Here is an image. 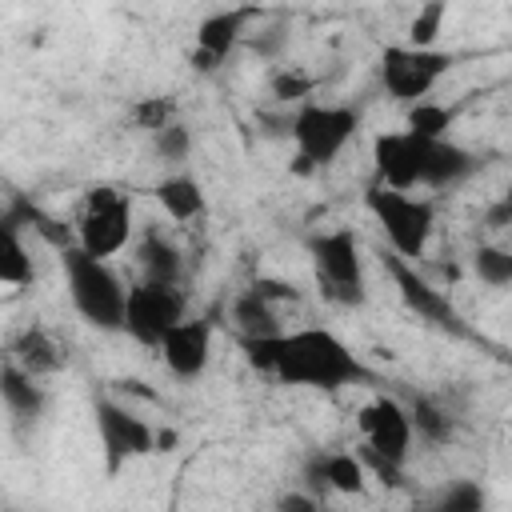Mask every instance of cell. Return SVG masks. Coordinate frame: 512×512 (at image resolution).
I'll return each instance as SVG.
<instances>
[{
	"instance_id": "5bb4252c",
	"label": "cell",
	"mask_w": 512,
	"mask_h": 512,
	"mask_svg": "<svg viewBox=\"0 0 512 512\" xmlns=\"http://www.w3.org/2000/svg\"><path fill=\"white\" fill-rule=\"evenodd\" d=\"M160 356L176 380H196L212 356V324L208 320H180L160 340Z\"/></svg>"
},
{
	"instance_id": "ac0fdd59",
	"label": "cell",
	"mask_w": 512,
	"mask_h": 512,
	"mask_svg": "<svg viewBox=\"0 0 512 512\" xmlns=\"http://www.w3.org/2000/svg\"><path fill=\"white\" fill-rule=\"evenodd\" d=\"M40 376L24 372L16 360H8L0 368V392H4V404H8V416L16 424H36V416L44 412V388L36 384Z\"/></svg>"
},
{
	"instance_id": "f1b7e54d",
	"label": "cell",
	"mask_w": 512,
	"mask_h": 512,
	"mask_svg": "<svg viewBox=\"0 0 512 512\" xmlns=\"http://www.w3.org/2000/svg\"><path fill=\"white\" fill-rule=\"evenodd\" d=\"M312 88H316V76H308V72H300V68H284V72L272 76V96H276L280 104L304 100V96H312Z\"/></svg>"
},
{
	"instance_id": "7c38bea8",
	"label": "cell",
	"mask_w": 512,
	"mask_h": 512,
	"mask_svg": "<svg viewBox=\"0 0 512 512\" xmlns=\"http://www.w3.org/2000/svg\"><path fill=\"white\" fill-rule=\"evenodd\" d=\"M372 168L376 180L400 192H412L424 184V136L404 132H380L372 140Z\"/></svg>"
},
{
	"instance_id": "f546056e",
	"label": "cell",
	"mask_w": 512,
	"mask_h": 512,
	"mask_svg": "<svg viewBox=\"0 0 512 512\" xmlns=\"http://www.w3.org/2000/svg\"><path fill=\"white\" fill-rule=\"evenodd\" d=\"M132 120H136V128H144V132H160L164 124H172V100H168V96H144V100L132 108Z\"/></svg>"
},
{
	"instance_id": "9a60e30c",
	"label": "cell",
	"mask_w": 512,
	"mask_h": 512,
	"mask_svg": "<svg viewBox=\"0 0 512 512\" xmlns=\"http://www.w3.org/2000/svg\"><path fill=\"white\" fill-rule=\"evenodd\" d=\"M304 484L312 492H364V460L352 452H312L304 460Z\"/></svg>"
},
{
	"instance_id": "3957f363",
	"label": "cell",
	"mask_w": 512,
	"mask_h": 512,
	"mask_svg": "<svg viewBox=\"0 0 512 512\" xmlns=\"http://www.w3.org/2000/svg\"><path fill=\"white\" fill-rule=\"evenodd\" d=\"M364 204L368 212L376 216V224L384 228L392 252H400L404 260H420L428 252V240H432V200H420V196H408L400 188H388V184H368L364 188Z\"/></svg>"
},
{
	"instance_id": "277c9868",
	"label": "cell",
	"mask_w": 512,
	"mask_h": 512,
	"mask_svg": "<svg viewBox=\"0 0 512 512\" xmlns=\"http://www.w3.org/2000/svg\"><path fill=\"white\" fill-rule=\"evenodd\" d=\"M312 252V268H316V284L320 296L340 304V308H360L368 300V284H364V264H360V244L348 228L336 232H320L308 240Z\"/></svg>"
},
{
	"instance_id": "5b68a950",
	"label": "cell",
	"mask_w": 512,
	"mask_h": 512,
	"mask_svg": "<svg viewBox=\"0 0 512 512\" xmlns=\"http://www.w3.org/2000/svg\"><path fill=\"white\" fill-rule=\"evenodd\" d=\"M360 112L340 104H304L292 116V140H296V172H312L332 164L344 144L356 136Z\"/></svg>"
},
{
	"instance_id": "cb8c5ba5",
	"label": "cell",
	"mask_w": 512,
	"mask_h": 512,
	"mask_svg": "<svg viewBox=\"0 0 512 512\" xmlns=\"http://www.w3.org/2000/svg\"><path fill=\"white\" fill-rule=\"evenodd\" d=\"M8 216L28 220V224H32V228H36V232H40V236L52 244V248H60V252H64V248H72V232H68L60 220H52L48 212H40L36 204H28V200H20V196H16V200L8 204Z\"/></svg>"
},
{
	"instance_id": "603a6c76",
	"label": "cell",
	"mask_w": 512,
	"mask_h": 512,
	"mask_svg": "<svg viewBox=\"0 0 512 512\" xmlns=\"http://www.w3.org/2000/svg\"><path fill=\"white\" fill-rule=\"evenodd\" d=\"M408 416H412V432L424 436L428 444H448L452 440V416L432 396H412L408 400Z\"/></svg>"
},
{
	"instance_id": "4dcf8cb0",
	"label": "cell",
	"mask_w": 512,
	"mask_h": 512,
	"mask_svg": "<svg viewBox=\"0 0 512 512\" xmlns=\"http://www.w3.org/2000/svg\"><path fill=\"white\" fill-rule=\"evenodd\" d=\"M440 508H448V512H476L480 504H484V492L472 484V480H456L452 488H444L440 492V500H436Z\"/></svg>"
},
{
	"instance_id": "83f0119b",
	"label": "cell",
	"mask_w": 512,
	"mask_h": 512,
	"mask_svg": "<svg viewBox=\"0 0 512 512\" xmlns=\"http://www.w3.org/2000/svg\"><path fill=\"white\" fill-rule=\"evenodd\" d=\"M152 140H156V156H160L164 164H180V160H188V152H192V136H188V128H180L176 120L164 124L160 132H152Z\"/></svg>"
},
{
	"instance_id": "44dd1931",
	"label": "cell",
	"mask_w": 512,
	"mask_h": 512,
	"mask_svg": "<svg viewBox=\"0 0 512 512\" xmlns=\"http://www.w3.org/2000/svg\"><path fill=\"white\" fill-rule=\"evenodd\" d=\"M156 200H160V208H164L172 220H180V224L204 216V192H200V184H196L192 176H168V180H160V184H156Z\"/></svg>"
},
{
	"instance_id": "1f68e13d",
	"label": "cell",
	"mask_w": 512,
	"mask_h": 512,
	"mask_svg": "<svg viewBox=\"0 0 512 512\" xmlns=\"http://www.w3.org/2000/svg\"><path fill=\"white\" fill-rule=\"evenodd\" d=\"M484 224H488V228H504V224H512V188H508V192L488 208Z\"/></svg>"
},
{
	"instance_id": "d4e9b609",
	"label": "cell",
	"mask_w": 512,
	"mask_h": 512,
	"mask_svg": "<svg viewBox=\"0 0 512 512\" xmlns=\"http://www.w3.org/2000/svg\"><path fill=\"white\" fill-rule=\"evenodd\" d=\"M472 268H476V276H480L488 288H508V284H512V252H508V248L480 244L476 256H472Z\"/></svg>"
},
{
	"instance_id": "7402d4cb",
	"label": "cell",
	"mask_w": 512,
	"mask_h": 512,
	"mask_svg": "<svg viewBox=\"0 0 512 512\" xmlns=\"http://www.w3.org/2000/svg\"><path fill=\"white\" fill-rule=\"evenodd\" d=\"M0 280L4 284H28L32 280V256L20 240V220L0 216Z\"/></svg>"
},
{
	"instance_id": "d6a6232c",
	"label": "cell",
	"mask_w": 512,
	"mask_h": 512,
	"mask_svg": "<svg viewBox=\"0 0 512 512\" xmlns=\"http://www.w3.org/2000/svg\"><path fill=\"white\" fill-rule=\"evenodd\" d=\"M284 40H288V32H284V28H268L264 36H256V40H252V48H256V56H276Z\"/></svg>"
},
{
	"instance_id": "7a4b0ae2",
	"label": "cell",
	"mask_w": 512,
	"mask_h": 512,
	"mask_svg": "<svg viewBox=\"0 0 512 512\" xmlns=\"http://www.w3.org/2000/svg\"><path fill=\"white\" fill-rule=\"evenodd\" d=\"M64 260V280H68V296L72 308L100 332H116L124 328V308H128V288L124 280L108 268V260L84 252L80 244L60 252Z\"/></svg>"
},
{
	"instance_id": "4316f807",
	"label": "cell",
	"mask_w": 512,
	"mask_h": 512,
	"mask_svg": "<svg viewBox=\"0 0 512 512\" xmlns=\"http://www.w3.org/2000/svg\"><path fill=\"white\" fill-rule=\"evenodd\" d=\"M440 28H444V0H428V4L412 16V24H408V40H412L416 48H432L436 36H440Z\"/></svg>"
},
{
	"instance_id": "e575fe53",
	"label": "cell",
	"mask_w": 512,
	"mask_h": 512,
	"mask_svg": "<svg viewBox=\"0 0 512 512\" xmlns=\"http://www.w3.org/2000/svg\"><path fill=\"white\" fill-rule=\"evenodd\" d=\"M176 444V432L172 428H164V432H156V452H168Z\"/></svg>"
},
{
	"instance_id": "8992f818",
	"label": "cell",
	"mask_w": 512,
	"mask_h": 512,
	"mask_svg": "<svg viewBox=\"0 0 512 512\" xmlns=\"http://www.w3.org/2000/svg\"><path fill=\"white\" fill-rule=\"evenodd\" d=\"M452 68V52L440 48H416V44H388L380 52V84L392 100L416 104L424 100L436 80Z\"/></svg>"
},
{
	"instance_id": "d6986e66",
	"label": "cell",
	"mask_w": 512,
	"mask_h": 512,
	"mask_svg": "<svg viewBox=\"0 0 512 512\" xmlns=\"http://www.w3.org/2000/svg\"><path fill=\"white\" fill-rule=\"evenodd\" d=\"M232 324H236V336H280L284 332L276 300H268L260 288H244L232 300Z\"/></svg>"
},
{
	"instance_id": "836d02e7",
	"label": "cell",
	"mask_w": 512,
	"mask_h": 512,
	"mask_svg": "<svg viewBox=\"0 0 512 512\" xmlns=\"http://www.w3.org/2000/svg\"><path fill=\"white\" fill-rule=\"evenodd\" d=\"M276 504H280V508H296V512H312L320 500H316V492H312V496H304V492H284Z\"/></svg>"
},
{
	"instance_id": "2e32d148",
	"label": "cell",
	"mask_w": 512,
	"mask_h": 512,
	"mask_svg": "<svg viewBox=\"0 0 512 512\" xmlns=\"http://www.w3.org/2000/svg\"><path fill=\"white\" fill-rule=\"evenodd\" d=\"M472 172H476V156L468 148L452 144L448 136L424 140V188H452Z\"/></svg>"
},
{
	"instance_id": "30bf717a",
	"label": "cell",
	"mask_w": 512,
	"mask_h": 512,
	"mask_svg": "<svg viewBox=\"0 0 512 512\" xmlns=\"http://www.w3.org/2000/svg\"><path fill=\"white\" fill-rule=\"evenodd\" d=\"M356 424H360V436H364L360 452L380 456V460L404 468L408 448H412V416H408V408H404L400 400H392V396L368 400V404L360 408Z\"/></svg>"
},
{
	"instance_id": "e0dca14e",
	"label": "cell",
	"mask_w": 512,
	"mask_h": 512,
	"mask_svg": "<svg viewBox=\"0 0 512 512\" xmlns=\"http://www.w3.org/2000/svg\"><path fill=\"white\" fill-rule=\"evenodd\" d=\"M8 352H12V360H16L24 372H32V376H52V372H60L64 360H68V352L60 348V340H56L48 328H40V324H32V328H24L20 336H12Z\"/></svg>"
},
{
	"instance_id": "6da1fadb",
	"label": "cell",
	"mask_w": 512,
	"mask_h": 512,
	"mask_svg": "<svg viewBox=\"0 0 512 512\" xmlns=\"http://www.w3.org/2000/svg\"><path fill=\"white\" fill-rule=\"evenodd\" d=\"M256 372L276 376L280 384L300 388H344L352 380H372L356 352L328 328H296L280 336H236Z\"/></svg>"
},
{
	"instance_id": "ffe728a7",
	"label": "cell",
	"mask_w": 512,
	"mask_h": 512,
	"mask_svg": "<svg viewBox=\"0 0 512 512\" xmlns=\"http://www.w3.org/2000/svg\"><path fill=\"white\" fill-rule=\"evenodd\" d=\"M136 260H140L144 280H152V284H180V272H184L180 248L172 240H164L156 228H148L144 240L136 244Z\"/></svg>"
},
{
	"instance_id": "4fadbf2b",
	"label": "cell",
	"mask_w": 512,
	"mask_h": 512,
	"mask_svg": "<svg viewBox=\"0 0 512 512\" xmlns=\"http://www.w3.org/2000/svg\"><path fill=\"white\" fill-rule=\"evenodd\" d=\"M260 16V8H256V0H248V4H240V8H224V12H216V16H208V20H200V28H196V48H192V64L200 68V72H216L228 56H232V48L248 36V24Z\"/></svg>"
},
{
	"instance_id": "9c48e42d",
	"label": "cell",
	"mask_w": 512,
	"mask_h": 512,
	"mask_svg": "<svg viewBox=\"0 0 512 512\" xmlns=\"http://www.w3.org/2000/svg\"><path fill=\"white\" fill-rule=\"evenodd\" d=\"M184 320V292L176 284H152L140 280L128 288V308H124V328L132 340L160 348V340Z\"/></svg>"
},
{
	"instance_id": "484cf974",
	"label": "cell",
	"mask_w": 512,
	"mask_h": 512,
	"mask_svg": "<svg viewBox=\"0 0 512 512\" xmlns=\"http://www.w3.org/2000/svg\"><path fill=\"white\" fill-rule=\"evenodd\" d=\"M452 124V112L444 104H432V100H416L408 108V132L412 136H424V140H440Z\"/></svg>"
},
{
	"instance_id": "ba28073f",
	"label": "cell",
	"mask_w": 512,
	"mask_h": 512,
	"mask_svg": "<svg viewBox=\"0 0 512 512\" xmlns=\"http://www.w3.org/2000/svg\"><path fill=\"white\" fill-rule=\"evenodd\" d=\"M380 260H384V268H388V276H392L400 300H404L420 320H428L432 328H440V332H448V336H456V340H476V332L464 324V316L452 308V300H448L440 288H432V284L416 272L412 260H404L400 252H384Z\"/></svg>"
},
{
	"instance_id": "8fae6325",
	"label": "cell",
	"mask_w": 512,
	"mask_h": 512,
	"mask_svg": "<svg viewBox=\"0 0 512 512\" xmlns=\"http://www.w3.org/2000/svg\"><path fill=\"white\" fill-rule=\"evenodd\" d=\"M92 416H96V432H100V444H104V464H108L112 476L128 460L156 452V432L132 408H124L116 400H96Z\"/></svg>"
},
{
	"instance_id": "52a82bcc",
	"label": "cell",
	"mask_w": 512,
	"mask_h": 512,
	"mask_svg": "<svg viewBox=\"0 0 512 512\" xmlns=\"http://www.w3.org/2000/svg\"><path fill=\"white\" fill-rule=\"evenodd\" d=\"M132 236V204L116 188H92L76 220V244L100 260L116 256Z\"/></svg>"
}]
</instances>
